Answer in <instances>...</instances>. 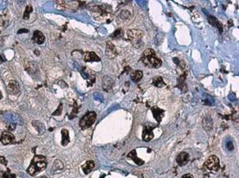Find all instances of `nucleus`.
<instances>
[{
  "instance_id": "1",
  "label": "nucleus",
  "mask_w": 239,
  "mask_h": 178,
  "mask_svg": "<svg viewBox=\"0 0 239 178\" xmlns=\"http://www.w3.org/2000/svg\"><path fill=\"white\" fill-rule=\"evenodd\" d=\"M46 166L47 160L44 156H35L27 169V174L30 175H35L38 172L42 171L46 168Z\"/></svg>"
},
{
  "instance_id": "2",
  "label": "nucleus",
  "mask_w": 239,
  "mask_h": 178,
  "mask_svg": "<svg viewBox=\"0 0 239 178\" xmlns=\"http://www.w3.org/2000/svg\"><path fill=\"white\" fill-rule=\"evenodd\" d=\"M143 62L149 68H160L162 64V61L157 54L153 49H146L143 54Z\"/></svg>"
},
{
  "instance_id": "3",
  "label": "nucleus",
  "mask_w": 239,
  "mask_h": 178,
  "mask_svg": "<svg viewBox=\"0 0 239 178\" xmlns=\"http://www.w3.org/2000/svg\"><path fill=\"white\" fill-rule=\"evenodd\" d=\"M97 119V114L95 112L86 113L80 121V127L82 130H86L94 124Z\"/></svg>"
},
{
  "instance_id": "4",
  "label": "nucleus",
  "mask_w": 239,
  "mask_h": 178,
  "mask_svg": "<svg viewBox=\"0 0 239 178\" xmlns=\"http://www.w3.org/2000/svg\"><path fill=\"white\" fill-rule=\"evenodd\" d=\"M206 168L210 171H217L220 170V159L217 156H211L205 162Z\"/></svg>"
},
{
  "instance_id": "5",
  "label": "nucleus",
  "mask_w": 239,
  "mask_h": 178,
  "mask_svg": "<svg viewBox=\"0 0 239 178\" xmlns=\"http://www.w3.org/2000/svg\"><path fill=\"white\" fill-rule=\"evenodd\" d=\"M127 35H128V38L130 41L133 42V44H136L140 42L141 38L144 36V32L138 29H132V30H129L127 32Z\"/></svg>"
},
{
  "instance_id": "6",
  "label": "nucleus",
  "mask_w": 239,
  "mask_h": 178,
  "mask_svg": "<svg viewBox=\"0 0 239 178\" xmlns=\"http://www.w3.org/2000/svg\"><path fill=\"white\" fill-rule=\"evenodd\" d=\"M156 127L155 125H147L144 126V131H143V139L145 142H150L152 139L154 138L153 130Z\"/></svg>"
},
{
  "instance_id": "7",
  "label": "nucleus",
  "mask_w": 239,
  "mask_h": 178,
  "mask_svg": "<svg viewBox=\"0 0 239 178\" xmlns=\"http://www.w3.org/2000/svg\"><path fill=\"white\" fill-rule=\"evenodd\" d=\"M0 141L3 144H9L15 141V137L9 131H4L1 134V137H0Z\"/></svg>"
},
{
  "instance_id": "8",
  "label": "nucleus",
  "mask_w": 239,
  "mask_h": 178,
  "mask_svg": "<svg viewBox=\"0 0 239 178\" xmlns=\"http://www.w3.org/2000/svg\"><path fill=\"white\" fill-rule=\"evenodd\" d=\"M7 89H8V91L9 93H12V94H17L20 91V85H19V83L16 82V81L10 80V81H9L8 85H7Z\"/></svg>"
},
{
  "instance_id": "9",
  "label": "nucleus",
  "mask_w": 239,
  "mask_h": 178,
  "mask_svg": "<svg viewBox=\"0 0 239 178\" xmlns=\"http://www.w3.org/2000/svg\"><path fill=\"white\" fill-rule=\"evenodd\" d=\"M106 54H107V56L110 57V58H115L117 55L116 48L111 42H108L106 44Z\"/></svg>"
},
{
  "instance_id": "10",
  "label": "nucleus",
  "mask_w": 239,
  "mask_h": 178,
  "mask_svg": "<svg viewBox=\"0 0 239 178\" xmlns=\"http://www.w3.org/2000/svg\"><path fill=\"white\" fill-rule=\"evenodd\" d=\"M188 160H189V155L186 152H181L176 158V161L179 166H183L185 164H187Z\"/></svg>"
},
{
  "instance_id": "11",
  "label": "nucleus",
  "mask_w": 239,
  "mask_h": 178,
  "mask_svg": "<svg viewBox=\"0 0 239 178\" xmlns=\"http://www.w3.org/2000/svg\"><path fill=\"white\" fill-rule=\"evenodd\" d=\"M151 111H152V114H153L156 120L159 122V123L161 122L162 117H163V115H164V111L160 109L159 107H153L151 109Z\"/></svg>"
},
{
  "instance_id": "12",
  "label": "nucleus",
  "mask_w": 239,
  "mask_h": 178,
  "mask_svg": "<svg viewBox=\"0 0 239 178\" xmlns=\"http://www.w3.org/2000/svg\"><path fill=\"white\" fill-rule=\"evenodd\" d=\"M84 61H86V62H94V61H100V56H97V55L95 53H93V52L84 53Z\"/></svg>"
},
{
  "instance_id": "13",
  "label": "nucleus",
  "mask_w": 239,
  "mask_h": 178,
  "mask_svg": "<svg viewBox=\"0 0 239 178\" xmlns=\"http://www.w3.org/2000/svg\"><path fill=\"white\" fill-rule=\"evenodd\" d=\"M33 41L38 44H42L45 41V37L42 33L39 30H36L33 34Z\"/></svg>"
},
{
  "instance_id": "14",
  "label": "nucleus",
  "mask_w": 239,
  "mask_h": 178,
  "mask_svg": "<svg viewBox=\"0 0 239 178\" xmlns=\"http://www.w3.org/2000/svg\"><path fill=\"white\" fill-rule=\"evenodd\" d=\"M113 85V81L112 80V78L110 77H104L103 78V82H102V86L104 90H111Z\"/></svg>"
},
{
  "instance_id": "15",
  "label": "nucleus",
  "mask_w": 239,
  "mask_h": 178,
  "mask_svg": "<svg viewBox=\"0 0 239 178\" xmlns=\"http://www.w3.org/2000/svg\"><path fill=\"white\" fill-rule=\"evenodd\" d=\"M94 167H95V162L93 160H89L86 163H84V165L83 166V171L85 174H87L94 169Z\"/></svg>"
},
{
  "instance_id": "16",
  "label": "nucleus",
  "mask_w": 239,
  "mask_h": 178,
  "mask_svg": "<svg viewBox=\"0 0 239 178\" xmlns=\"http://www.w3.org/2000/svg\"><path fill=\"white\" fill-rule=\"evenodd\" d=\"M25 69L29 74H34L38 70V66L35 62H29L27 65H26Z\"/></svg>"
},
{
  "instance_id": "17",
  "label": "nucleus",
  "mask_w": 239,
  "mask_h": 178,
  "mask_svg": "<svg viewBox=\"0 0 239 178\" xmlns=\"http://www.w3.org/2000/svg\"><path fill=\"white\" fill-rule=\"evenodd\" d=\"M203 127H204L205 130L209 131L210 130L213 129V121H212V119L209 118V117L204 118V120H203Z\"/></svg>"
},
{
  "instance_id": "18",
  "label": "nucleus",
  "mask_w": 239,
  "mask_h": 178,
  "mask_svg": "<svg viewBox=\"0 0 239 178\" xmlns=\"http://www.w3.org/2000/svg\"><path fill=\"white\" fill-rule=\"evenodd\" d=\"M152 85H155L156 87H162V86H165V82L163 81L161 77H154L153 80H152Z\"/></svg>"
},
{
  "instance_id": "19",
  "label": "nucleus",
  "mask_w": 239,
  "mask_h": 178,
  "mask_svg": "<svg viewBox=\"0 0 239 178\" xmlns=\"http://www.w3.org/2000/svg\"><path fill=\"white\" fill-rule=\"evenodd\" d=\"M130 78H131V80L135 82H139L141 79L143 78V72L141 70H136V71H133L131 74H130Z\"/></svg>"
},
{
  "instance_id": "20",
  "label": "nucleus",
  "mask_w": 239,
  "mask_h": 178,
  "mask_svg": "<svg viewBox=\"0 0 239 178\" xmlns=\"http://www.w3.org/2000/svg\"><path fill=\"white\" fill-rule=\"evenodd\" d=\"M61 135H62V145L66 146L69 142V131L67 130H61Z\"/></svg>"
},
{
  "instance_id": "21",
  "label": "nucleus",
  "mask_w": 239,
  "mask_h": 178,
  "mask_svg": "<svg viewBox=\"0 0 239 178\" xmlns=\"http://www.w3.org/2000/svg\"><path fill=\"white\" fill-rule=\"evenodd\" d=\"M63 163H62V161L60 160H56L55 161V163H53V168H52V171L53 172H58V171H60L62 169H63Z\"/></svg>"
},
{
  "instance_id": "22",
  "label": "nucleus",
  "mask_w": 239,
  "mask_h": 178,
  "mask_svg": "<svg viewBox=\"0 0 239 178\" xmlns=\"http://www.w3.org/2000/svg\"><path fill=\"white\" fill-rule=\"evenodd\" d=\"M208 20H209V23H210L211 25H216L217 27H218V28H220V32L222 31V25H221L220 23H219V21L217 20L216 18H214V17H208Z\"/></svg>"
},
{
  "instance_id": "23",
  "label": "nucleus",
  "mask_w": 239,
  "mask_h": 178,
  "mask_svg": "<svg viewBox=\"0 0 239 178\" xmlns=\"http://www.w3.org/2000/svg\"><path fill=\"white\" fill-rule=\"evenodd\" d=\"M32 9H33V8H32L31 5H27L26 6V9H25V12L24 13V19L25 20H27L29 18V16L32 12Z\"/></svg>"
},
{
  "instance_id": "24",
  "label": "nucleus",
  "mask_w": 239,
  "mask_h": 178,
  "mask_svg": "<svg viewBox=\"0 0 239 178\" xmlns=\"http://www.w3.org/2000/svg\"><path fill=\"white\" fill-rule=\"evenodd\" d=\"M0 178H15V175L10 171H0Z\"/></svg>"
},
{
  "instance_id": "25",
  "label": "nucleus",
  "mask_w": 239,
  "mask_h": 178,
  "mask_svg": "<svg viewBox=\"0 0 239 178\" xmlns=\"http://www.w3.org/2000/svg\"><path fill=\"white\" fill-rule=\"evenodd\" d=\"M120 17L123 20H128L129 18H130V12L129 10H122L120 13Z\"/></svg>"
},
{
  "instance_id": "26",
  "label": "nucleus",
  "mask_w": 239,
  "mask_h": 178,
  "mask_svg": "<svg viewBox=\"0 0 239 178\" xmlns=\"http://www.w3.org/2000/svg\"><path fill=\"white\" fill-rule=\"evenodd\" d=\"M121 34H122L121 30H120V29H118V30H116L115 33H113L111 37H112L113 38H120V37H121Z\"/></svg>"
},
{
  "instance_id": "27",
  "label": "nucleus",
  "mask_w": 239,
  "mask_h": 178,
  "mask_svg": "<svg viewBox=\"0 0 239 178\" xmlns=\"http://www.w3.org/2000/svg\"><path fill=\"white\" fill-rule=\"evenodd\" d=\"M129 158H133V160L135 161V162H137V164H138V165H142V164L144 163V162H143V160L139 159L137 157L135 158V157H133V156H129Z\"/></svg>"
},
{
  "instance_id": "28",
  "label": "nucleus",
  "mask_w": 239,
  "mask_h": 178,
  "mask_svg": "<svg viewBox=\"0 0 239 178\" xmlns=\"http://www.w3.org/2000/svg\"><path fill=\"white\" fill-rule=\"evenodd\" d=\"M61 112H62V104H60L59 105V107L57 108V110H56V112H55L53 114V115H59L61 114Z\"/></svg>"
},
{
  "instance_id": "29",
  "label": "nucleus",
  "mask_w": 239,
  "mask_h": 178,
  "mask_svg": "<svg viewBox=\"0 0 239 178\" xmlns=\"http://www.w3.org/2000/svg\"><path fill=\"white\" fill-rule=\"evenodd\" d=\"M227 147H228V149H229V150H233V143H232V142H228V143H227Z\"/></svg>"
},
{
  "instance_id": "30",
  "label": "nucleus",
  "mask_w": 239,
  "mask_h": 178,
  "mask_svg": "<svg viewBox=\"0 0 239 178\" xmlns=\"http://www.w3.org/2000/svg\"><path fill=\"white\" fill-rule=\"evenodd\" d=\"M0 163H2L3 165H7V160L5 159L4 157H0Z\"/></svg>"
},
{
  "instance_id": "31",
  "label": "nucleus",
  "mask_w": 239,
  "mask_h": 178,
  "mask_svg": "<svg viewBox=\"0 0 239 178\" xmlns=\"http://www.w3.org/2000/svg\"><path fill=\"white\" fill-rule=\"evenodd\" d=\"M182 178H194V177H193V175H191V174H184Z\"/></svg>"
},
{
  "instance_id": "32",
  "label": "nucleus",
  "mask_w": 239,
  "mask_h": 178,
  "mask_svg": "<svg viewBox=\"0 0 239 178\" xmlns=\"http://www.w3.org/2000/svg\"><path fill=\"white\" fill-rule=\"evenodd\" d=\"M8 129L10 130H13L15 129V125H10V126H8Z\"/></svg>"
},
{
  "instance_id": "33",
  "label": "nucleus",
  "mask_w": 239,
  "mask_h": 178,
  "mask_svg": "<svg viewBox=\"0 0 239 178\" xmlns=\"http://www.w3.org/2000/svg\"><path fill=\"white\" fill-rule=\"evenodd\" d=\"M23 32H25V33H27V32H28V30H26V29H21V30H19V31H18V34H21V33H23Z\"/></svg>"
},
{
  "instance_id": "34",
  "label": "nucleus",
  "mask_w": 239,
  "mask_h": 178,
  "mask_svg": "<svg viewBox=\"0 0 239 178\" xmlns=\"http://www.w3.org/2000/svg\"><path fill=\"white\" fill-rule=\"evenodd\" d=\"M6 60L5 59V57L3 56V55H0V63H2V62H4V61Z\"/></svg>"
},
{
  "instance_id": "35",
  "label": "nucleus",
  "mask_w": 239,
  "mask_h": 178,
  "mask_svg": "<svg viewBox=\"0 0 239 178\" xmlns=\"http://www.w3.org/2000/svg\"><path fill=\"white\" fill-rule=\"evenodd\" d=\"M2 98V93H1V91H0V99Z\"/></svg>"
}]
</instances>
